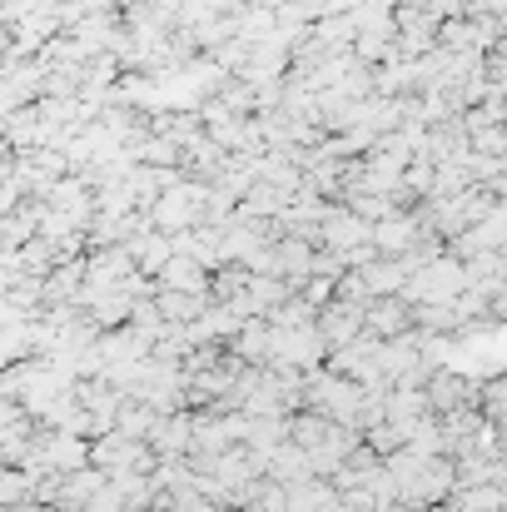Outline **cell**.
Returning a JSON list of instances; mask_svg holds the SVG:
<instances>
[{"instance_id": "6da1fadb", "label": "cell", "mask_w": 507, "mask_h": 512, "mask_svg": "<svg viewBox=\"0 0 507 512\" xmlns=\"http://www.w3.org/2000/svg\"><path fill=\"white\" fill-rule=\"evenodd\" d=\"M234 343H239V358H244V363H259V368L269 363V329H264V324H249Z\"/></svg>"}, {"instance_id": "7a4b0ae2", "label": "cell", "mask_w": 507, "mask_h": 512, "mask_svg": "<svg viewBox=\"0 0 507 512\" xmlns=\"http://www.w3.org/2000/svg\"><path fill=\"white\" fill-rule=\"evenodd\" d=\"M368 324H373V334H398L403 329V309H393V304L388 309H373Z\"/></svg>"}, {"instance_id": "3957f363", "label": "cell", "mask_w": 507, "mask_h": 512, "mask_svg": "<svg viewBox=\"0 0 507 512\" xmlns=\"http://www.w3.org/2000/svg\"><path fill=\"white\" fill-rule=\"evenodd\" d=\"M165 314L169 319H194V314H199V299H189V294H169Z\"/></svg>"}, {"instance_id": "277c9868", "label": "cell", "mask_w": 507, "mask_h": 512, "mask_svg": "<svg viewBox=\"0 0 507 512\" xmlns=\"http://www.w3.org/2000/svg\"><path fill=\"white\" fill-rule=\"evenodd\" d=\"M165 279L174 284V289H189V284H199V274H194V269H184V259H174V269H169Z\"/></svg>"}]
</instances>
